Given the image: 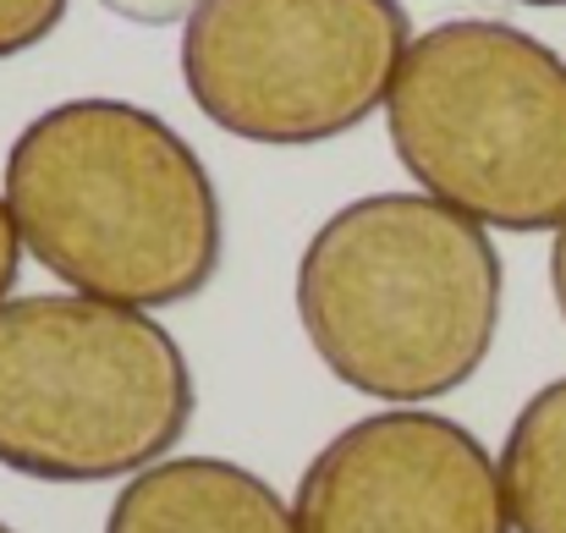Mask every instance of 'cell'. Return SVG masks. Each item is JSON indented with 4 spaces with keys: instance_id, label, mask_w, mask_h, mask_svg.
I'll return each instance as SVG.
<instances>
[{
    "instance_id": "cell-12",
    "label": "cell",
    "mask_w": 566,
    "mask_h": 533,
    "mask_svg": "<svg viewBox=\"0 0 566 533\" xmlns=\"http://www.w3.org/2000/svg\"><path fill=\"white\" fill-rule=\"evenodd\" d=\"M551 292H556V309H562V320H566V220H562V231H556V248H551Z\"/></svg>"
},
{
    "instance_id": "cell-3",
    "label": "cell",
    "mask_w": 566,
    "mask_h": 533,
    "mask_svg": "<svg viewBox=\"0 0 566 533\" xmlns=\"http://www.w3.org/2000/svg\"><path fill=\"white\" fill-rule=\"evenodd\" d=\"M198 390L177 336L83 292L0 309V468L39 484L133 479L177 451Z\"/></svg>"
},
{
    "instance_id": "cell-9",
    "label": "cell",
    "mask_w": 566,
    "mask_h": 533,
    "mask_svg": "<svg viewBox=\"0 0 566 533\" xmlns=\"http://www.w3.org/2000/svg\"><path fill=\"white\" fill-rule=\"evenodd\" d=\"M72 0H0V61H17L39 50L61 22Z\"/></svg>"
},
{
    "instance_id": "cell-1",
    "label": "cell",
    "mask_w": 566,
    "mask_h": 533,
    "mask_svg": "<svg viewBox=\"0 0 566 533\" xmlns=\"http://www.w3.org/2000/svg\"><path fill=\"white\" fill-rule=\"evenodd\" d=\"M22 253L83 297L177 309L226 264V209L188 138L133 100H61L6 155Z\"/></svg>"
},
{
    "instance_id": "cell-13",
    "label": "cell",
    "mask_w": 566,
    "mask_h": 533,
    "mask_svg": "<svg viewBox=\"0 0 566 533\" xmlns=\"http://www.w3.org/2000/svg\"><path fill=\"white\" fill-rule=\"evenodd\" d=\"M523 6H566V0H523Z\"/></svg>"
},
{
    "instance_id": "cell-14",
    "label": "cell",
    "mask_w": 566,
    "mask_h": 533,
    "mask_svg": "<svg viewBox=\"0 0 566 533\" xmlns=\"http://www.w3.org/2000/svg\"><path fill=\"white\" fill-rule=\"evenodd\" d=\"M0 533H17V529H11V523H0Z\"/></svg>"
},
{
    "instance_id": "cell-7",
    "label": "cell",
    "mask_w": 566,
    "mask_h": 533,
    "mask_svg": "<svg viewBox=\"0 0 566 533\" xmlns=\"http://www.w3.org/2000/svg\"><path fill=\"white\" fill-rule=\"evenodd\" d=\"M105 533H297V518L242 462L166 457L122 484Z\"/></svg>"
},
{
    "instance_id": "cell-5",
    "label": "cell",
    "mask_w": 566,
    "mask_h": 533,
    "mask_svg": "<svg viewBox=\"0 0 566 533\" xmlns=\"http://www.w3.org/2000/svg\"><path fill=\"white\" fill-rule=\"evenodd\" d=\"M407 50L401 0H198L182 22V83L220 133L308 149L385 111Z\"/></svg>"
},
{
    "instance_id": "cell-6",
    "label": "cell",
    "mask_w": 566,
    "mask_h": 533,
    "mask_svg": "<svg viewBox=\"0 0 566 533\" xmlns=\"http://www.w3.org/2000/svg\"><path fill=\"white\" fill-rule=\"evenodd\" d=\"M297 533H512L501 457L429 407H385L303 468Z\"/></svg>"
},
{
    "instance_id": "cell-11",
    "label": "cell",
    "mask_w": 566,
    "mask_h": 533,
    "mask_svg": "<svg viewBox=\"0 0 566 533\" xmlns=\"http://www.w3.org/2000/svg\"><path fill=\"white\" fill-rule=\"evenodd\" d=\"M17 270H22V237H17L11 203H6V192H0V309H6L11 292H17Z\"/></svg>"
},
{
    "instance_id": "cell-8",
    "label": "cell",
    "mask_w": 566,
    "mask_h": 533,
    "mask_svg": "<svg viewBox=\"0 0 566 533\" xmlns=\"http://www.w3.org/2000/svg\"><path fill=\"white\" fill-rule=\"evenodd\" d=\"M501 484L512 533H566V374L539 385L512 418Z\"/></svg>"
},
{
    "instance_id": "cell-10",
    "label": "cell",
    "mask_w": 566,
    "mask_h": 533,
    "mask_svg": "<svg viewBox=\"0 0 566 533\" xmlns=\"http://www.w3.org/2000/svg\"><path fill=\"white\" fill-rule=\"evenodd\" d=\"M99 6L138 28H171V22H188L198 0H99Z\"/></svg>"
},
{
    "instance_id": "cell-2",
    "label": "cell",
    "mask_w": 566,
    "mask_h": 533,
    "mask_svg": "<svg viewBox=\"0 0 566 533\" xmlns=\"http://www.w3.org/2000/svg\"><path fill=\"white\" fill-rule=\"evenodd\" d=\"M490 231L429 192L342 203L303 248L292 303L314 357L358 396L423 407L462 390L501 336Z\"/></svg>"
},
{
    "instance_id": "cell-4",
    "label": "cell",
    "mask_w": 566,
    "mask_h": 533,
    "mask_svg": "<svg viewBox=\"0 0 566 533\" xmlns=\"http://www.w3.org/2000/svg\"><path fill=\"white\" fill-rule=\"evenodd\" d=\"M401 171L484 231H562L566 61L534 33L451 17L412 39L385 94Z\"/></svg>"
}]
</instances>
